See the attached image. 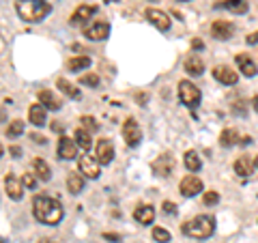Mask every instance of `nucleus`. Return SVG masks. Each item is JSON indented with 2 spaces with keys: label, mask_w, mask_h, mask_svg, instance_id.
I'll return each mask as SVG.
<instances>
[{
  "label": "nucleus",
  "mask_w": 258,
  "mask_h": 243,
  "mask_svg": "<svg viewBox=\"0 0 258 243\" xmlns=\"http://www.w3.org/2000/svg\"><path fill=\"white\" fill-rule=\"evenodd\" d=\"M106 3H116V0H106Z\"/></svg>",
  "instance_id": "46"
},
{
  "label": "nucleus",
  "mask_w": 258,
  "mask_h": 243,
  "mask_svg": "<svg viewBox=\"0 0 258 243\" xmlns=\"http://www.w3.org/2000/svg\"><path fill=\"white\" fill-rule=\"evenodd\" d=\"M110 35V24L108 22H95L93 26H88L84 30V37L91 39V41H103Z\"/></svg>",
  "instance_id": "12"
},
{
  "label": "nucleus",
  "mask_w": 258,
  "mask_h": 243,
  "mask_svg": "<svg viewBox=\"0 0 258 243\" xmlns=\"http://www.w3.org/2000/svg\"><path fill=\"white\" fill-rule=\"evenodd\" d=\"M103 239H108V241H120V234H114V232H103Z\"/></svg>",
  "instance_id": "38"
},
{
  "label": "nucleus",
  "mask_w": 258,
  "mask_h": 243,
  "mask_svg": "<svg viewBox=\"0 0 258 243\" xmlns=\"http://www.w3.org/2000/svg\"><path fill=\"white\" fill-rule=\"evenodd\" d=\"M252 170H254V164L249 161V157H239L237 161H235V172L239 174V176H249L252 174Z\"/></svg>",
  "instance_id": "27"
},
{
  "label": "nucleus",
  "mask_w": 258,
  "mask_h": 243,
  "mask_svg": "<svg viewBox=\"0 0 258 243\" xmlns=\"http://www.w3.org/2000/svg\"><path fill=\"white\" fill-rule=\"evenodd\" d=\"M22 181H24V185H26L28 190H35L37 188V181H35V176H32V174H24Z\"/></svg>",
  "instance_id": "36"
},
{
  "label": "nucleus",
  "mask_w": 258,
  "mask_h": 243,
  "mask_svg": "<svg viewBox=\"0 0 258 243\" xmlns=\"http://www.w3.org/2000/svg\"><path fill=\"white\" fill-rule=\"evenodd\" d=\"M181 3H187V0H181Z\"/></svg>",
  "instance_id": "47"
},
{
  "label": "nucleus",
  "mask_w": 258,
  "mask_h": 243,
  "mask_svg": "<svg viewBox=\"0 0 258 243\" xmlns=\"http://www.w3.org/2000/svg\"><path fill=\"white\" fill-rule=\"evenodd\" d=\"M183 161H185V168H187L189 172H198V170L203 168V161H200L196 151H187V153H185Z\"/></svg>",
  "instance_id": "26"
},
{
  "label": "nucleus",
  "mask_w": 258,
  "mask_h": 243,
  "mask_svg": "<svg viewBox=\"0 0 258 243\" xmlns=\"http://www.w3.org/2000/svg\"><path fill=\"white\" fill-rule=\"evenodd\" d=\"M5 192L9 198L20 200L24 196V181L18 179V176H13V174H7L5 176Z\"/></svg>",
  "instance_id": "13"
},
{
  "label": "nucleus",
  "mask_w": 258,
  "mask_h": 243,
  "mask_svg": "<svg viewBox=\"0 0 258 243\" xmlns=\"http://www.w3.org/2000/svg\"><path fill=\"white\" fill-rule=\"evenodd\" d=\"M237 67H239L241 74L247 76V78H254L256 71H258V69H256V63L249 58L247 54H239V56H237Z\"/></svg>",
  "instance_id": "22"
},
{
  "label": "nucleus",
  "mask_w": 258,
  "mask_h": 243,
  "mask_svg": "<svg viewBox=\"0 0 258 243\" xmlns=\"http://www.w3.org/2000/svg\"><path fill=\"white\" fill-rule=\"evenodd\" d=\"M67 190L71 194H80L84 190V174L82 172H69L67 176Z\"/></svg>",
  "instance_id": "25"
},
{
  "label": "nucleus",
  "mask_w": 258,
  "mask_h": 243,
  "mask_svg": "<svg viewBox=\"0 0 258 243\" xmlns=\"http://www.w3.org/2000/svg\"><path fill=\"white\" fill-rule=\"evenodd\" d=\"M179 99L185 103L187 108H196L200 103V91L198 86L189 82V80H183V82H179Z\"/></svg>",
  "instance_id": "4"
},
{
  "label": "nucleus",
  "mask_w": 258,
  "mask_h": 243,
  "mask_svg": "<svg viewBox=\"0 0 258 243\" xmlns=\"http://www.w3.org/2000/svg\"><path fill=\"white\" fill-rule=\"evenodd\" d=\"M134 217H136L138 224L149 226V224H153V220H155V209H153L151 205H138L134 209Z\"/></svg>",
  "instance_id": "17"
},
{
  "label": "nucleus",
  "mask_w": 258,
  "mask_h": 243,
  "mask_svg": "<svg viewBox=\"0 0 258 243\" xmlns=\"http://www.w3.org/2000/svg\"><path fill=\"white\" fill-rule=\"evenodd\" d=\"M252 106H254V110L258 112V95H256V97H254V99H252Z\"/></svg>",
  "instance_id": "44"
},
{
  "label": "nucleus",
  "mask_w": 258,
  "mask_h": 243,
  "mask_svg": "<svg viewBox=\"0 0 258 243\" xmlns=\"http://www.w3.org/2000/svg\"><path fill=\"white\" fill-rule=\"evenodd\" d=\"M213 78L217 80L220 84H226V86H232V84H237V71H232L230 67H226V65H217V67L213 69Z\"/></svg>",
  "instance_id": "14"
},
{
  "label": "nucleus",
  "mask_w": 258,
  "mask_h": 243,
  "mask_svg": "<svg viewBox=\"0 0 258 243\" xmlns=\"http://www.w3.org/2000/svg\"><path fill=\"white\" fill-rule=\"evenodd\" d=\"M95 13H97L95 5H80L74 11V15H71V24H84L86 20H91Z\"/></svg>",
  "instance_id": "21"
},
{
  "label": "nucleus",
  "mask_w": 258,
  "mask_h": 243,
  "mask_svg": "<svg viewBox=\"0 0 258 243\" xmlns=\"http://www.w3.org/2000/svg\"><path fill=\"white\" fill-rule=\"evenodd\" d=\"M95 159L99 161L101 166H106V164H110V161L114 159V147H112V142L108 140V138H103V140L97 142V147H95Z\"/></svg>",
  "instance_id": "7"
},
{
  "label": "nucleus",
  "mask_w": 258,
  "mask_h": 243,
  "mask_svg": "<svg viewBox=\"0 0 258 243\" xmlns=\"http://www.w3.org/2000/svg\"><path fill=\"white\" fill-rule=\"evenodd\" d=\"M153 172L157 176H164V179H168V176L174 172V159H172L170 153H164V155H159L155 161H153Z\"/></svg>",
  "instance_id": "6"
},
{
  "label": "nucleus",
  "mask_w": 258,
  "mask_h": 243,
  "mask_svg": "<svg viewBox=\"0 0 258 243\" xmlns=\"http://www.w3.org/2000/svg\"><path fill=\"white\" fill-rule=\"evenodd\" d=\"M37 97H39V103L45 106L47 110H60L62 108L60 97L56 93H52L50 88H41V91H37Z\"/></svg>",
  "instance_id": "15"
},
{
  "label": "nucleus",
  "mask_w": 258,
  "mask_h": 243,
  "mask_svg": "<svg viewBox=\"0 0 258 243\" xmlns=\"http://www.w3.org/2000/svg\"><path fill=\"white\" fill-rule=\"evenodd\" d=\"M153 239H155L157 243H168V241H170V232H168L166 228H159V226H155V228H153Z\"/></svg>",
  "instance_id": "33"
},
{
  "label": "nucleus",
  "mask_w": 258,
  "mask_h": 243,
  "mask_svg": "<svg viewBox=\"0 0 258 243\" xmlns=\"http://www.w3.org/2000/svg\"><path fill=\"white\" fill-rule=\"evenodd\" d=\"M32 213H35V217L41 224H58L62 220V207L58 200H54L50 196H35V200H32Z\"/></svg>",
  "instance_id": "1"
},
{
  "label": "nucleus",
  "mask_w": 258,
  "mask_h": 243,
  "mask_svg": "<svg viewBox=\"0 0 258 243\" xmlns=\"http://www.w3.org/2000/svg\"><path fill=\"white\" fill-rule=\"evenodd\" d=\"M91 67V58L88 56H74V58L67 60V69L69 71H82Z\"/></svg>",
  "instance_id": "28"
},
{
  "label": "nucleus",
  "mask_w": 258,
  "mask_h": 243,
  "mask_svg": "<svg viewBox=\"0 0 258 243\" xmlns=\"http://www.w3.org/2000/svg\"><path fill=\"white\" fill-rule=\"evenodd\" d=\"M32 170H35V174H37L41 181H50V179H52L50 164H47V161H43L41 157H37L35 161H32Z\"/></svg>",
  "instance_id": "23"
},
{
  "label": "nucleus",
  "mask_w": 258,
  "mask_h": 243,
  "mask_svg": "<svg viewBox=\"0 0 258 243\" xmlns=\"http://www.w3.org/2000/svg\"><path fill=\"white\" fill-rule=\"evenodd\" d=\"M32 142H37V144H45V138H43V136H39V134H32Z\"/></svg>",
  "instance_id": "39"
},
{
  "label": "nucleus",
  "mask_w": 258,
  "mask_h": 243,
  "mask_svg": "<svg viewBox=\"0 0 258 243\" xmlns=\"http://www.w3.org/2000/svg\"><path fill=\"white\" fill-rule=\"evenodd\" d=\"M56 153H58L60 159H67V161L76 159V155H78V142L71 140V138H67V136H60L58 147H56Z\"/></svg>",
  "instance_id": "8"
},
{
  "label": "nucleus",
  "mask_w": 258,
  "mask_h": 243,
  "mask_svg": "<svg viewBox=\"0 0 258 243\" xmlns=\"http://www.w3.org/2000/svg\"><path fill=\"white\" fill-rule=\"evenodd\" d=\"M52 129H54L56 134H58V132H62V125H60V120H54V123H52Z\"/></svg>",
  "instance_id": "42"
},
{
  "label": "nucleus",
  "mask_w": 258,
  "mask_h": 243,
  "mask_svg": "<svg viewBox=\"0 0 258 243\" xmlns=\"http://www.w3.org/2000/svg\"><path fill=\"white\" fill-rule=\"evenodd\" d=\"M254 166H256V168H258V155H256V161H254Z\"/></svg>",
  "instance_id": "45"
},
{
  "label": "nucleus",
  "mask_w": 258,
  "mask_h": 243,
  "mask_svg": "<svg viewBox=\"0 0 258 243\" xmlns=\"http://www.w3.org/2000/svg\"><path fill=\"white\" fill-rule=\"evenodd\" d=\"M9 153H11L13 157H20V155H22V149H20V147H11V149H9Z\"/></svg>",
  "instance_id": "41"
},
{
  "label": "nucleus",
  "mask_w": 258,
  "mask_h": 243,
  "mask_svg": "<svg viewBox=\"0 0 258 243\" xmlns=\"http://www.w3.org/2000/svg\"><path fill=\"white\" fill-rule=\"evenodd\" d=\"M220 144L222 147H232V144H237V132L235 129H224V132L220 134Z\"/></svg>",
  "instance_id": "30"
},
{
  "label": "nucleus",
  "mask_w": 258,
  "mask_h": 243,
  "mask_svg": "<svg viewBox=\"0 0 258 243\" xmlns=\"http://www.w3.org/2000/svg\"><path fill=\"white\" fill-rule=\"evenodd\" d=\"M217 9H226L230 13H247L249 5L247 0H220V3H215Z\"/></svg>",
  "instance_id": "19"
},
{
  "label": "nucleus",
  "mask_w": 258,
  "mask_h": 243,
  "mask_svg": "<svg viewBox=\"0 0 258 243\" xmlns=\"http://www.w3.org/2000/svg\"><path fill=\"white\" fill-rule=\"evenodd\" d=\"M179 190L185 198H191V196H198L200 192H203V181L198 179V176H194V174H187L185 179L181 181L179 185Z\"/></svg>",
  "instance_id": "10"
},
{
  "label": "nucleus",
  "mask_w": 258,
  "mask_h": 243,
  "mask_svg": "<svg viewBox=\"0 0 258 243\" xmlns=\"http://www.w3.org/2000/svg\"><path fill=\"white\" fill-rule=\"evenodd\" d=\"M74 140L78 142V147H80V149H84V151H88V149L93 147L91 134H88L86 129H82V127H78V129H76V138H74Z\"/></svg>",
  "instance_id": "29"
},
{
  "label": "nucleus",
  "mask_w": 258,
  "mask_h": 243,
  "mask_svg": "<svg viewBox=\"0 0 258 243\" xmlns=\"http://www.w3.org/2000/svg\"><path fill=\"white\" fill-rule=\"evenodd\" d=\"M203 202H205V205H209V207H211V205H217V202H220V194H217L215 190H213V192H205Z\"/></svg>",
  "instance_id": "35"
},
{
  "label": "nucleus",
  "mask_w": 258,
  "mask_h": 243,
  "mask_svg": "<svg viewBox=\"0 0 258 243\" xmlns=\"http://www.w3.org/2000/svg\"><path fill=\"white\" fill-rule=\"evenodd\" d=\"M28 120L35 127H43L45 120H47V108L41 106V103H35V106H30L28 110Z\"/></svg>",
  "instance_id": "18"
},
{
  "label": "nucleus",
  "mask_w": 258,
  "mask_h": 243,
  "mask_svg": "<svg viewBox=\"0 0 258 243\" xmlns=\"http://www.w3.org/2000/svg\"><path fill=\"white\" fill-rule=\"evenodd\" d=\"M15 9H18V15L24 22H41L50 15L52 7L45 3V0H18L15 3Z\"/></svg>",
  "instance_id": "2"
},
{
  "label": "nucleus",
  "mask_w": 258,
  "mask_h": 243,
  "mask_svg": "<svg viewBox=\"0 0 258 243\" xmlns=\"http://www.w3.org/2000/svg\"><path fill=\"white\" fill-rule=\"evenodd\" d=\"M99 166H101L99 161H97L95 157H91V155H82L78 161L80 172H82L86 179H97V176H99Z\"/></svg>",
  "instance_id": "9"
},
{
  "label": "nucleus",
  "mask_w": 258,
  "mask_h": 243,
  "mask_svg": "<svg viewBox=\"0 0 258 243\" xmlns=\"http://www.w3.org/2000/svg\"><path fill=\"white\" fill-rule=\"evenodd\" d=\"M80 84H84V86H99V76L97 74H84L82 78H80Z\"/></svg>",
  "instance_id": "34"
},
{
  "label": "nucleus",
  "mask_w": 258,
  "mask_h": 243,
  "mask_svg": "<svg viewBox=\"0 0 258 243\" xmlns=\"http://www.w3.org/2000/svg\"><path fill=\"white\" fill-rule=\"evenodd\" d=\"M123 138L127 142V147H138L140 140H142V129L140 125L136 123L134 118H127L125 125H123Z\"/></svg>",
  "instance_id": "5"
},
{
  "label": "nucleus",
  "mask_w": 258,
  "mask_h": 243,
  "mask_svg": "<svg viewBox=\"0 0 258 243\" xmlns=\"http://www.w3.org/2000/svg\"><path fill=\"white\" fill-rule=\"evenodd\" d=\"M80 127L86 129L88 134H93V132H97V129H99V125H97V120H95L93 116H82V118H80Z\"/></svg>",
  "instance_id": "31"
},
{
  "label": "nucleus",
  "mask_w": 258,
  "mask_h": 243,
  "mask_svg": "<svg viewBox=\"0 0 258 243\" xmlns=\"http://www.w3.org/2000/svg\"><path fill=\"white\" fill-rule=\"evenodd\" d=\"M183 232L191 239H209L215 232V220L211 215H198L183 224Z\"/></svg>",
  "instance_id": "3"
},
{
  "label": "nucleus",
  "mask_w": 258,
  "mask_h": 243,
  "mask_svg": "<svg viewBox=\"0 0 258 243\" xmlns=\"http://www.w3.org/2000/svg\"><path fill=\"white\" fill-rule=\"evenodd\" d=\"M164 211L166 213H174V205H172V202H164Z\"/></svg>",
  "instance_id": "40"
},
{
  "label": "nucleus",
  "mask_w": 258,
  "mask_h": 243,
  "mask_svg": "<svg viewBox=\"0 0 258 243\" xmlns=\"http://www.w3.org/2000/svg\"><path fill=\"white\" fill-rule=\"evenodd\" d=\"M183 67H185V71H187L189 76H203V71H205V63H203V58H200L198 54H189L187 58H185Z\"/></svg>",
  "instance_id": "20"
},
{
  "label": "nucleus",
  "mask_w": 258,
  "mask_h": 243,
  "mask_svg": "<svg viewBox=\"0 0 258 243\" xmlns=\"http://www.w3.org/2000/svg\"><path fill=\"white\" fill-rule=\"evenodd\" d=\"M232 32H235V26H232L230 22H226V20H217V22L211 24V35H213L215 39H220V41H226V39H230Z\"/></svg>",
  "instance_id": "16"
},
{
  "label": "nucleus",
  "mask_w": 258,
  "mask_h": 243,
  "mask_svg": "<svg viewBox=\"0 0 258 243\" xmlns=\"http://www.w3.org/2000/svg\"><path fill=\"white\" fill-rule=\"evenodd\" d=\"M24 134V120H13V123L7 127V136L15 138V136H22Z\"/></svg>",
  "instance_id": "32"
},
{
  "label": "nucleus",
  "mask_w": 258,
  "mask_h": 243,
  "mask_svg": "<svg viewBox=\"0 0 258 243\" xmlns=\"http://www.w3.org/2000/svg\"><path fill=\"white\" fill-rule=\"evenodd\" d=\"M147 20H149L157 30H161V32L170 30V26H172V22H170V18H168V13L159 11V9H147Z\"/></svg>",
  "instance_id": "11"
},
{
  "label": "nucleus",
  "mask_w": 258,
  "mask_h": 243,
  "mask_svg": "<svg viewBox=\"0 0 258 243\" xmlns=\"http://www.w3.org/2000/svg\"><path fill=\"white\" fill-rule=\"evenodd\" d=\"M245 43H247V45H258V30H256V32H252V35H247Z\"/></svg>",
  "instance_id": "37"
},
{
  "label": "nucleus",
  "mask_w": 258,
  "mask_h": 243,
  "mask_svg": "<svg viewBox=\"0 0 258 243\" xmlns=\"http://www.w3.org/2000/svg\"><path fill=\"white\" fill-rule=\"evenodd\" d=\"M56 86H58V88H60V93H62V95H67L69 99H80V97H82L80 88H76L74 84L69 82V80H64V78H58V80H56Z\"/></svg>",
  "instance_id": "24"
},
{
  "label": "nucleus",
  "mask_w": 258,
  "mask_h": 243,
  "mask_svg": "<svg viewBox=\"0 0 258 243\" xmlns=\"http://www.w3.org/2000/svg\"><path fill=\"white\" fill-rule=\"evenodd\" d=\"M191 47L194 50H200V47H203V41H191Z\"/></svg>",
  "instance_id": "43"
}]
</instances>
